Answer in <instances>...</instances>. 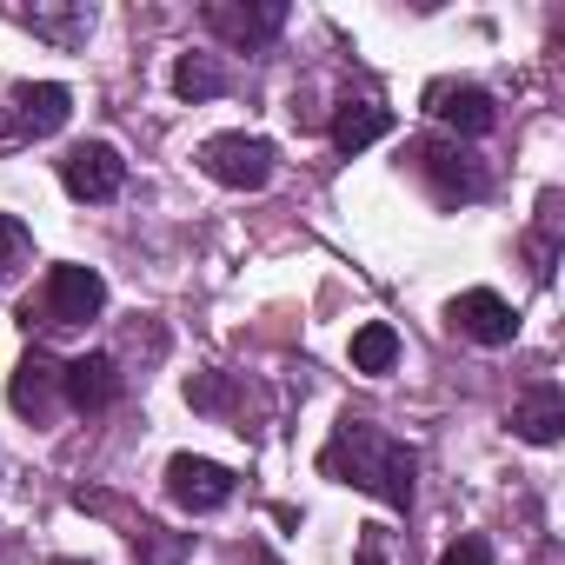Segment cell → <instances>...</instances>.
I'll return each mask as SVG.
<instances>
[{
	"label": "cell",
	"mask_w": 565,
	"mask_h": 565,
	"mask_svg": "<svg viewBox=\"0 0 565 565\" xmlns=\"http://www.w3.org/2000/svg\"><path fill=\"white\" fill-rule=\"evenodd\" d=\"M327 472H347L353 486L380 492L386 505H413V452L366 426H340V439L327 446Z\"/></svg>",
	"instance_id": "obj_1"
},
{
	"label": "cell",
	"mask_w": 565,
	"mask_h": 565,
	"mask_svg": "<svg viewBox=\"0 0 565 565\" xmlns=\"http://www.w3.org/2000/svg\"><path fill=\"white\" fill-rule=\"evenodd\" d=\"M107 307V279L94 273V266H54L47 273V287H41V300H28L21 313L34 320H47V327H81V320H94Z\"/></svg>",
	"instance_id": "obj_2"
},
{
	"label": "cell",
	"mask_w": 565,
	"mask_h": 565,
	"mask_svg": "<svg viewBox=\"0 0 565 565\" xmlns=\"http://www.w3.org/2000/svg\"><path fill=\"white\" fill-rule=\"evenodd\" d=\"M273 140H259V134H213L206 147H200V173L206 180H220V186H266L273 180Z\"/></svg>",
	"instance_id": "obj_3"
},
{
	"label": "cell",
	"mask_w": 565,
	"mask_h": 565,
	"mask_svg": "<svg viewBox=\"0 0 565 565\" xmlns=\"http://www.w3.org/2000/svg\"><path fill=\"white\" fill-rule=\"evenodd\" d=\"M67 107H74V94L67 87H54V81H41V87H21L14 94V107L0 114V140H41V134H54L61 120H67Z\"/></svg>",
	"instance_id": "obj_4"
},
{
	"label": "cell",
	"mask_w": 565,
	"mask_h": 565,
	"mask_svg": "<svg viewBox=\"0 0 565 565\" xmlns=\"http://www.w3.org/2000/svg\"><path fill=\"white\" fill-rule=\"evenodd\" d=\"M120 180H127V160H120L107 140H87V147H74V153L61 160V186H67L74 200H114Z\"/></svg>",
	"instance_id": "obj_5"
},
{
	"label": "cell",
	"mask_w": 565,
	"mask_h": 565,
	"mask_svg": "<svg viewBox=\"0 0 565 565\" xmlns=\"http://www.w3.org/2000/svg\"><path fill=\"white\" fill-rule=\"evenodd\" d=\"M233 472L226 466H213V459H193V452H180L173 466H167V492L186 505V512H220L226 499H233Z\"/></svg>",
	"instance_id": "obj_6"
},
{
	"label": "cell",
	"mask_w": 565,
	"mask_h": 565,
	"mask_svg": "<svg viewBox=\"0 0 565 565\" xmlns=\"http://www.w3.org/2000/svg\"><path fill=\"white\" fill-rule=\"evenodd\" d=\"M452 327H459L466 340H479V347H505V340L519 333V313H512L492 287H472V294L452 300Z\"/></svg>",
	"instance_id": "obj_7"
},
{
	"label": "cell",
	"mask_w": 565,
	"mask_h": 565,
	"mask_svg": "<svg viewBox=\"0 0 565 565\" xmlns=\"http://www.w3.org/2000/svg\"><path fill=\"white\" fill-rule=\"evenodd\" d=\"M61 393H67V406L100 413V406L120 393V373H114V360H107V353H81V360H67V366H61Z\"/></svg>",
	"instance_id": "obj_8"
},
{
	"label": "cell",
	"mask_w": 565,
	"mask_h": 565,
	"mask_svg": "<svg viewBox=\"0 0 565 565\" xmlns=\"http://www.w3.org/2000/svg\"><path fill=\"white\" fill-rule=\"evenodd\" d=\"M426 100H433V114H439L446 127H459V134H486V127H492V94H486V87H452V81H439Z\"/></svg>",
	"instance_id": "obj_9"
},
{
	"label": "cell",
	"mask_w": 565,
	"mask_h": 565,
	"mask_svg": "<svg viewBox=\"0 0 565 565\" xmlns=\"http://www.w3.org/2000/svg\"><path fill=\"white\" fill-rule=\"evenodd\" d=\"M386 134H393V114L373 107V100H347V107L333 114V147H340V153H366V147L386 140Z\"/></svg>",
	"instance_id": "obj_10"
},
{
	"label": "cell",
	"mask_w": 565,
	"mask_h": 565,
	"mask_svg": "<svg viewBox=\"0 0 565 565\" xmlns=\"http://www.w3.org/2000/svg\"><path fill=\"white\" fill-rule=\"evenodd\" d=\"M419 160H426V173L439 180L446 200H479L486 193V173L472 167V153H459V147H419Z\"/></svg>",
	"instance_id": "obj_11"
},
{
	"label": "cell",
	"mask_w": 565,
	"mask_h": 565,
	"mask_svg": "<svg viewBox=\"0 0 565 565\" xmlns=\"http://www.w3.org/2000/svg\"><path fill=\"white\" fill-rule=\"evenodd\" d=\"M54 386H61V366H54L47 353H34V360H21V373H14V386H8V399H14V413H21V419H41V413L54 406Z\"/></svg>",
	"instance_id": "obj_12"
},
{
	"label": "cell",
	"mask_w": 565,
	"mask_h": 565,
	"mask_svg": "<svg viewBox=\"0 0 565 565\" xmlns=\"http://www.w3.org/2000/svg\"><path fill=\"white\" fill-rule=\"evenodd\" d=\"M558 426H565V399H558V386H539L532 399H519V406H512V433H519V439H532V446H552V439H558Z\"/></svg>",
	"instance_id": "obj_13"
},
{
	"label": "cell",
	"mask_w": 565,
	"mask_h": 565,
	"mask_svg": "<svg viewBox=\"0 0 565 565\" xmlns=\"http://www.w3.org/2000/svg\"><path fill=\"white\" fill-rule=\"evenodd\" d=\"M399 366V333L386 327V320H366L360 333H353V373H393Z\"/></svg>",
	"instance_id": "obj_14"
},
{
	"label": "cell",
	"mask_w": 565,
	"mask_h": 565,
	"mask_svg": "<svg viewBox=\"0 0 565 565\" xmlns=\"http://www.w3.org/2000/svg\"><path fill=\"white\" fill-rule=\"evenodd\" d=\"M279 21H287V8H259V14H239V8H206V28H220V34H226V41H239V47L266 41Z\"/></svg>",
	"instance_id": "obj_15"
},
{
	"label": "cell",
	"mask_w": 565,
	"mask_h": 565,
	"mask_svg": "<svg viewBox=\"0 0 565 565\" xmlns=\"http://www.w3.org/2000/svg\"><path fill=\"white\" fill-rule=\"evenodd\" d=\"M220 87H226V81H220V67H213L206 54H186V61L173 67V94H180V100H213Z\"/></svg>",
	"instance_id": "obj_16"
},
{
	"label": "cell",
	"mask_w": 565,
	"mask_h": 565,
	"mask_svg": "<svg viewBox=\"0 0 565 565\" xmlns=\"http://www.w3.org/2000/svg\"><path fill=\"white\" fill-rule=\"evenodd\" d=\"M28 246H34V239H28V226H21L14 213H0V273H14V266L28 259Z\"/></svg>",
	"instance_id": "obj_17"
},
{
	"label": "cell",
	"mask_w": 565,
	"mask_h": 565,
	"mask_svg": "<svg viewBox=\"0 0 565 565\" xmlns=\"http://www.w3.org/2000/svg\"><path fill=\"white\" fill-rule=\"evenodd\" d=\"M439 565H492V545H486V539L472 532V539H459V545H452V552H446Z\"/></svg>",
	"instance_id": "obj_18"
}]
</instances>
